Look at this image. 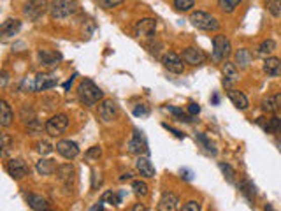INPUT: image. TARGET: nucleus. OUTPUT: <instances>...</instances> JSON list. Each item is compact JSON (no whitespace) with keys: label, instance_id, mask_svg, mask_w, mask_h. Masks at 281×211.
Instances as JSON below:
<instances>
[{"label":"nucleus","instance_id":"obj_1","mask_svg":"<svg viewBox=\"0 0 281 211\" xmlns=\"http://www.w3.org/2000/svg\"><path fill=\"white\" fill-rule=\"evenodd\" d=\"M77 97L84 106H95L104 99V92L97 87L91 79H83L77 87Z\"/></svg>","mask_w":281,"mask_h":211},{"label":"nucleus","instance_id":"obj_2","mask_svg":"<svg viewBox=\"0 0 281 211\" xmlns=\"http://www.w3.org/2000/svg\"><path fill=\"white\" fill-rule=\"evenodd\" d=\"M77 11L76 0H53L50 4V14L53 20H65Z\"/></svg>","mask_w":281,"mask_h":211},{"label":"nucleus","instance_id":"obj_3","mask_svg":"<svg viewBox=\"0 0 281 211\" xmlns=\"http://www.w3.org/2000/svg\"><path fill=\"white\" fill-rule=\"evenodd\" d=\"M190 23L194 25L199 30H206V32H216L220 28V21L209 13H204V11H197V13H192L190 16Z\"/></svg>","mask_w":281,"mask_h":211},{"label":"nucleus","instance_id":"obj_4","mask_svg":"<svg viewBox=\"0 0 281 211\" xmlns=\"http://www.w3.org/2000/svg\"><path fill=\"white\" fill-rule=\"evenodd\" d=\"M69 127V116L67 114H55L53 118H50L46 123V132L50 136H53V138H57V136L64 134L65 131H67Z\"/></svg>","mask_w":281,"mask_h":211},{"label":"nucleus","instance_id":"obj_5","mask_svg":"<svg viewBox=\"0 0 281 211\" xmlns=\"http://www.w3.org/2000/svg\"><path fill=\"white\" fill-rule=\"evenodd\" d=\"M232 46H230V40L227 39L225 35H216L213 39V60L221 62L230 55Z\"/></svg>","mask_w":281,"mask_h":211},{"label":"nucleus","instance_id":"obj_6","mask_svg":"<svg viewBox=\"0 0 281 211\" xmlns=\"http://www.w3.org/2000/svg\"><path fill=\"white\" fill-rule=\"evenodd\" d=\"M46 11H50L48 0H28L27 6H25V9H23V14L28 20L35 21V20H39Z\"/></svg>","mask_w":281,"mask_h":211},{"label":"nucleus","instance_id":"obj_7","mask_svg":"<svg viewBox=\"0 0 281 211\" xmlns=\"http://www.w3.org/2000/svg\"><path fill=\"white\" fill-rule=\"evenodd\" d=\"M58 83V79L53 76V74H37L34 77V83H32L30 90L32 92H44V90H50V88H53L55 85Z\"/></svg>","mask_w":281,"mask_h":211},{"label":"nucleus","instance_id":"obj_8","mask_svg":"<svg viewBox=\"0 0 281 211\" xmlns=\"http://www.w3.org/2000/svg\"><path fill=\"white\" fill-rule=\"evenodd\" d=\"M99 116L102 118L104 123H111V121L116 120V116H118V106L114 104L113 101H109V99H104V101H101V104H99Z\"/></svg>","mask_w":281,"mask_h":211},{"label":"nucleus","instance_id":"obj_9","mask_svg":"<svg viewBox=\"0 0 281 211\" xmlns=\"http://www.w3.org/2000/svg\"><path fill=\"white\" fill-rule=\"evenodd\" d=\"M6 169H7V173L14 178V180H21V178H25L28 175V171H30L28 165H27V162L21 160V158H13V160H9L7 162V165H6Z\"/></svg>","mask_w":281,"mask_h":211},{"label":"nucleus","instance_id":"obj_10","mask_svg":"<svg viewBox=\"0 0 281 211\" xmlns=\"http://www.w3.org/2000/svg\"><path fill=\"white\" fill-rule=\"evenodd\" d=\"M157 30V20L155 18H143L135 23L134 32L137 37H151Z\"/></svg>","mask_w":281,"mask_h":211},{"label":"nucleus","instance_id":"obj_11","mask_svg":"<svg viewBox=\"0 0 281 211\" xmlns=\"http://www.w3.org/2000/svg\"><path fill=\"white\" fill-rule=\"evenodd\" d=\"M183 58L179 57V55L172 53V51H169L167 55H165L164 58H162V64H164V67L169 70V72H174V74H181L184 70V64H183Z\"/></svg>","mask_w":281,"mask_h":211},{"label":"nucleus","instance_id":"obj_12","mask_svg":"<svg viewBox=\"0 0 281 211\" xmlns=\"http://www.w3.org/2000/svg\"><path fill=\"white\" fill-rule=\"evenodd\" d=\"M128 151L134 155H143V153H150V150H148V143H146V138L143 136V132L139 131H134V138L130 139V143H128Z\"/></svg>","mask_w":281,"mask_h":211},{"label":"nucleus","instance_id":"obj_13","mask_svg":"<svg viewBox=\"0 0 281 211\" xmlns=\"http://www.w3.org/2000/svg\"><path fill=\"white\" fill-rule=\"evenodd\" d=\"M57 151H58V153H60L64 158H69V160H72V158H76L77 155H79V146H77V144L74 143V141L64 139V141H58Z\"/></svg>","mask_w":281,"mask_h":211},{"label":"nucleus","instance_id":"obj_14","mask_svg":"<svg viewBox=\"0 0 281 211\" xmlns=\"http://www.w3.org/2000/svg\"><path fill=\"white\" fill-rule=\"evenodd\" d=\"M183 60L184 64H190V65H202L206 62V55L199 48H186L183 51Z\"/></svg>","mask_w":281,"mask_h":211},{"label":"nucleus","instance_id":"obj_15","mask_svg":"<svg viewBox=\"0 0 281 211\" xmlns=\"http://www.w3.org/2000/svg\"><path fill=\"white\" fill-rule=\"evenodd\" d=\"M179 197L174 194V192H165L164 195H162L160 202H158V209L160 211H176L179 209Z\"/></svg>","mask_w":281,"mask_h":211},{"label":"nucleus","instance_id":"obj_16","mask_svg":"<svg viewBox=\"0 0 281 211\" xmlns=\"http://www.w3.org/2000/svg\"><path fill=\"white\" fill-rule=\"evenodd\" d=\"M39 60H40V64L46 65V67H57L62 60V55L57 53V51H51V50H40Z\"/></svg>","mask_w":281,"mask_h":211},{"label":"nucleus","instance_id":"obj_17","mask_svg":"<svg viewBox=\"0 0 281 211\" xmlns=\"http://www.w3.org/2000/svg\"><path fill=\"white\" fill-rule=\"evenodd\" d=\"M260 106L264 113H276V111H281V94L265 97Z\"/></svg>","mask_w":281,"mask_h":211},{"label":"nucleus","instance_id":"obj_18","mask_svg":"<svg viewBox=\"0 0 281 211\" xmlns=\"http://www.w3.org/2000/svg\"><path fill=\"white\" fill-rule=\"evenodd\" d=\"M264 72L271 77L281 76V60L279 58H265L264 60Z\"/></svg>","mask_w":281,"mask_h":211},{"label":"nucleus","instance_id":"obj_19","mask_svg":"<svg viewBox=\"0 0 281 211\" xmlns=\"http://www.w3.org/2000/svg\"><path fill=\"white\" fill-rule=\"evenodd\" d=\"M21 28V21L20 20H14V18H9L7 21H4L2 23V28H0V32H2L4 37H11V35H16L18 32H20Z\"/></svg>","mask_w":281,"mask_h":211},{"label":"nucleus","instance_id":"obj_20","mask_svg":"<svg viewBox=\"0 0 281 211\" xmlns=\"http://www.w3.org/2000/svg\"><path fill=\"white\" fill-rule=\"evenodd\" d=\"M135 167H137V171L140 173V176H144V178H153L155 176L153 164H151L146 157H139L137 162H135Z\"/></svg>","mask_w":281,"mask_h":211},{"label":"nucleus","instance_id":"obj_21","mask_svg":"<svg viewBox=\"0 0 281 211\" xmlns=\"http://www.w3.org/2000/svg\"><path fill=\"white\" fill-rule=\"evenodd\" d=\"M228 99L232 101V104H234L238 109H241V111H245L248 109V99H246V95L243 94V92H239V90H228Z\"/></svg>","mask_w":281,"mask_h":211},{"label":"nucleus","instance_id":"obj_22","mask_svg":"<svg viewBox=\"0 0 281 211\" xmlns=\"http://www.w3.org/2000/svg\"><path fill=\"white\" fill-rule=\"evenodd\" d=\"M223 76H225L223 85H225V87H230L232 81H236V79H238V76H239L236 64H232V62H225V65H223Z\"/></svg>","mask_w":281,"mask_h":211},{"label":"nucleus","instance_id":"obj_23","mask_svg":"<svg viewBox=\"0 0 281 211\" xmlns=\"http://www.w3.org/2000/svg\"><path fill=\"white\" fill-rule=\"evenodd\" d=\"M27 202H28V206H30L32 209H35V211H42V209L50 208V202H48L44 197H40V195H35V194L27 195Z\"/></svg>","mask_w":281,"mask_h":211},{"label":"nucleus","instance_id":"obj_24","mask_svg":"<svg viewBox=\"0 0 281 211\" xmlns=\"http://www.w3.org/2000/svg\"><path fill=\"white\" fill-rule=\"evenodd\" d=\"M13 118H14V114H13L11 106L7 104L6 101H2L0 102V123H2V127H9Z\"/></svg>","mask_w":281,"mask_h":211},{"label":"nucleus","instance_id":"obj_25","mask_svg":"<svg viewBox=\"0 0 281 211\" xmlns=\"http://www.w3.org/2000/svg\"><path fill=\"white\" fill-rule=\"evenodd\" d=\"M57 171V165H55L53 160H48V158H40L37 162V173L42 176H51L53 173Z\"/></svg>","mask_w":281,"mask_h":211},{"label":"nucleus","instance_id":"obj_26","mask_svg":"<svg viewBox=\"0 0 281 211\" xmlns=\"http://www.w3.org/2000/svg\"><path fill=\"white\" fill-rule=\"evenodd\" d=\"M251 60H253V55H251V51L246 50V48H243V50H239L238 53H236V64H238L239 67L246 69L248 65L251 64Z\"/></svg>","mask_w":281,"mask_h":211},{"label":"nucleus","instance_id":"obj_27","mask_svg":"<svg viewBox=\"0 0 281 211\" xmlns=\"http://www.w3.org/2000/svg\"><path fill=\"white\" fill-rule=\"evenodd\" d=\"M57 171H58V178H60V181H64L65 185H69L70 180L74 178V167H72L70 164L60 165V167H58Z\"/></svg>","mask_w":281,"mask_h":211},{"label":"nucleus","instance_id":"obj_28","mask_svg":"<svg viewBox=\"0 0 281 211\" xmlns=\"http://www.w3.org/2000/svg\"><path fill=\"white\" fill-rule=\"evenodd\" d=\"M276 43L272 39H267V40H264V43L258 46V55H262V57H267V55H271V53H274L276 51Z\"/></svg>","mask_w":281,"mask_h":211},{"label":"nucleus","instance_id":"obj_29","mask_svg":"<svg viewBox=\"0 0 281 211\" xmlns=\"http://www.w3.org/2000/svg\"><path fill=\"white\" fill-rule=\"evenodd\" d=\"M243 0H218V7H220L223 13H234L236 7Z\"/></svg>","mask_w":281,"mask_h":211},{"label":"nucleus","instance_id":"obj_30","mask_svg":"<svg viewBox=\"0 0 281 211\" xmlns=\"http://www.w3.org/2000/svg\"><path fill=\"white\" fill-rule=\"evenodd\" d=\"M167 109L171 111L172 114L177 118L179 121H186V123H190V121H194V116L192 114H186L183 109H179V107H174V106H167Z\"/></svg>","mask_w":281,"mask_h":211},{"label":"nucleus","instance_id":"obj_31","mask_svg":"<svg viewBox=\"0 0 281 211\" xmlns=\"http://www.w3.org/2000/svg\"><path fill=\"white\" fill-rule=\"evenodd\" d=\"M132 190H134V194L139 195V197H146V195L150 194L148 185L144 183V181H139V180H135L134 183H132Z\"/></svg>","mask_w":281,"mask_h":211},{"label":"nucleus","instance_id":"obj_32","mask_svg":"<svg viewBox=\"0 0 281 211\" xmlns=\"http://www.w3.org/2000/svg\"><path fill=\"white\" fill-rule=\"evenodd\" d=\"M239 190H241L243 194L246 195L248 201H253V197H255V187L251 185V181L245 180L243 183H239Z\"/></svg>","mask_w":281,"mask_h":211},{"label":"nucleus","instance_id":"obj_33","mask_svg":"<svg viewBox=\"0 0 281 211\" xmlns=\"http://www.w3.org/2000/svg\"><path fill=\"white\" fill-rule=\"evenodd\" d=\"M265 7L274 18L281 16V0H265Z\"/></svg>","mask_w":281,"mask_h":211},{"label":"nucleus","instance_id":"obj_34","mask_svg":"<svg viewBox=\"0 0 281 211\" xmlns=\"http://www.w3.org/2000/svg\"><path fill=\"white\" fill-rule=\"evenodd\" d=\"M102 202H109V204L113 206H118L121 202V194H114L113 190H107L104 195H102Z\"/></svg>","mask_w":281,"mask_h":211},{"label":"nucleus","instance_id":"obj_35","mask_svg":"<svg viewBox=\"0 0 281 211\" xmlns=\"http://www.w3.org/2000/svg\"><path fill=\"white\" fill-rule=\"evenodd\" d=\"M195 0H174V9L179 11V13H184V11H190L192 7H194Z\"/></svg>","mask_w":281,"mask_h":211},{"label":"nucleus","instance_id":"obj_36","mask_svg":"<svg viewBox=\"0 0 281 211\" xmlns=\"http://www.w3.org/2000/svg\"><path fill=\"white\" fill-rule=\"evenodd\" d=\"M197 141L202 144V146L206 148V151H209V153L216 155V148H214V144L208 139V136H204V134H197Z\"/></svg>","mask_w":281,"mask_h":211},{"label":"nucleus","instance_id":"obj_37","mask_svg":"<svg viewBox=\"0 0 281 211\" xmlns=\"http://www.w3.org/2000/svg\"><path fill=\"white\" fill-rule=\"evenodd\" d=\"M220 169H221V173L225 175V178H227L228 183H234L236 181V171L234 169H232L228 164H223V162H220Z\"/></svg>","mask_w":281,"mask_h":211},{"label":"nucleus","instance_id":"obj_38","mask_svg":"<svg viewBox=\"0 0 281 211\" xmlns=\"http://www.w3.org/2000/svg\"><path fill=\"white\" fill-rule=\"evenodd\" d=\"M37 150H39L40 155H48L53 151V146H51L50 143H46V141H40V143L37 144Z\"/></svg>","mask_w":281,"mask_h":211},{"label":"nucleus","instance_id":"obj_39","mask_svg":"<svg viewBox=\"0 0 281 211\" xmlns=\"http://www.w3.org/2000/svg\"><path fill=\"white\" fill-rule=\"evenodd\" d=\"M183 211H201V204L197 201H188L186 204H183Z\"/></svg>","mask_w":281,"mask_h":211},{"label":"nucleus","instance_id":"obj_40","mask_svg":"<svg viewBox=\"0 0 281 211\" xmlns=\"http://www.w3.org/2000/svg\"><path fill=\"white\" fill-rule=\"evenodd\" d=\"M148 114V107L144 104H137L134 107V116H146Z\"/></svg>","mask_w":281,"mask_h":211},{"label":"nucleus","instance_id":"obj_41","mask_svg":"<svg viewBox=\"0 0 281 211\" xmlns=\"http://www.w3.org/2000/svg\"><path fill=\"white\" fill-rule=\"evenodd\" d=\"M102 155V150L99 146H93L91 150H88V153H86V157L88 158H99Z\"/></svg>","mask_w":281,"mask_h":211},{"label":"nucleus","instance_id":"obj_42","mask_svg":"<svg viewBox=\"0 0 281 211\" xmlns=\"http://www.w3.org/2000/svg\"><path fill=\"white\" fill-rule=\"evenodd\" d=\"M125 0H102V4H104V7L107 9H113V7L120 6V4H123Z\"/></svg>","mask_w":281,"mask_h":211},{"label":"nucleus","instance_id":"obj_43","mask_svg":"<svg viewBox=\"0 0 281 211\" xmlns=\"http://www.w3.org/2000/svg\"><path fill=\"white\" fill-rule=\"evenodd\" d=\"M9 144H11L9 136H7V134H4V136H2V148H4V150H2V153H4V155H6V153H7V150H9Z\"/></svg>","mask_w":281,"mask_h":211},{"label":"nucleus","instance_id":"obj_44","mask_svg":"<svg viewBox=\"0 0 281 211\" xmlns=\"http://www.w3.org/2000/svg\"><path fill=\"white\" fill-rule=\"evenodd\" d=\"M201 113V107H199V104H194L192 102L190 106H188V114H192V116H195V114Z\"/></svg>","mask_w":281,"mask_h":211},{"label":"nucleus","instance_id":"obj_45","mask_svg":"<svg viewBox=\"0 0 281 211\" xmlns=\"http://www.w3.org/2000/svg\"><path fill=\"white\" fill-rule=\"evenodd\" d=\"M164 127H165V129H169V131H171V132H172V134H174V136H176V138H179V139H183V138H184V134H183V132L176 131V129L169 127V125H164Z\"/></svg>","mask_w":281,"mask_h":211},{"label":"nucleus","instance_id":"obj_46","mask_svg":"<svg viewBox=\"0 0 281 211\" xmlns=\"http://www.w3.org/2000/svg\"><path fill=\"white\" fill-rule=\"evenodd\" d=\"M102 204H104V202H102V201H101V202H99V204L91 206V208H90V209H91V211H95V209H104V206H102Z\"/></svg>","mask_w":281,"mask_h":211},{"label":"nucleus","instance_id":"obj_47","mask_svg":"<svg viewBox=\"0 0 281 211\" xmlns=\"http://www.w3.org/2000/svg\"><path fill=\"white\" fill-rule=\"evenodd\" d=\"M7 83V72H2V87H6Z\"/></svg>","mask_w":281,"mask_h":211},{"label":"nucleus","instance_id":"obj_48","mask_svg":"<svg viewBox=\"0 0 281 211\" xmlns=\"http://www.w3.org/2000/svg\"><path fill=\"white\" fill-rule=\"evenodd\" d=\"M144 209H146V206H143V204L134 206V211H144Z\"/></svg>","mask_w":281,"mask_h":211},{"label":"nucleus","instance_id":"obj_49","mask_svg":"<svg viewBox=\"0 0 281 211\" xmlns=\"http://www.w3.org/2000/svg\"><path fill=\"white\" fill-rule=\"evenodd\" d=\"M130 178H132V175H130V173H127V175H123V176L120 178V180H121V181H125V180H130Z\"/></svg>","mask_w":281,"mask_h":211},{"label":"nucleus","instance_id":"obj_50","mask_svg":"<svg viewBox=\"0 0 281 211\" xmlns=\"http://www.w3.org/2000/svg\"><path fill=\"white\" fill-rule=\"evenodd\" d=\"M70 85H72V77H70V81H67V83L64 85V88H65V90H69V88H70Z\"/></svg>","mask_w":281,"mask_h":211}]
</instances>
